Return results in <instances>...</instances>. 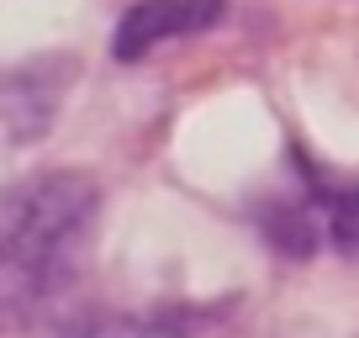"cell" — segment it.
<instances>
[{"label": "cell", "mask_w": 359, "mask_h": 338, "mask_svg": "<svg viewBox=\"0 0 359 338\" xmlns=\"http://www.w3.org/2000/svg\"><path fill=\"white\" fill-rule=\"evenodd\" d=\"M323 217H327V227H333V238L344 248H359V191L344 196V201H333Z\"/></svg>", "instance_id": "cell-3"}, {"label": "cell", "mask_w": 359, "mask_h": 338, "mask_svg": "<svg viewBox=\"0 0 359 338\" xmlns=\"http://www.w3.org/2000/svg\"><path fill=\"white\" fill-rule=\"evenodd\" d=\"M222 16H227V0H137V6L122 11V22H116L111 53L122 58V64H133V58H148L164 43L212 32Z\"/></svg>", "instance_id": "cell-2"}, {"label": "cell", "mask_w": 359, "mask_h": 338, "mask_svg": "<svg viewBox=\"0 0 359 338\" xmlns=\"http://www.w3.org/2000/svg\"><path fill=\"white\" fill-rule=\"evenodd\" d=\"M95 212L101 191L74 169L37 175L0 196V327L48 323L69 333L79 317L69 306V280Z\"/></svg>", "instance_id": "cell-1"}]
</instances>
